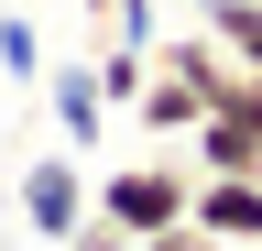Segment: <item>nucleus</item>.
Listing matches in <instances>:
<instances>
[{
	"label": "nucleus",
	"mask_w": 262,
	"mask_h": 251,
	"mask_svg": "<svg viewBox=\"0 0 262 251\" xmlns=\"http://www.w3.org/2000/svg\"><path fill=\"white\" fill-rule=\"evenodd\" d=\"M186 208H196V164H186V142H153L142 164H98V218H110L120 240L175 230Z\"/></svg>",
	"instance_id": "f257e3e1"
},
{
	"label": "nucleus",
	"mask_w": 262,
	"mask_h": 251,
	"mask_svg": "<svg viewBox=\"0 0 262 251\" xmlns=\"http://www.w3.org/2000/svg\"><path fill=\"white\" fill-rule=\"evenodd\" d=\"M22 218H33V240H77L88 230V218H98V175H88V153H33V164H22Z\"/></svg>",
	"instance_id": "f03ea898"
},
{
	"label": "nucleus",
	"mask_w": 262,
	"mask_h": 251,
	"mask_svg": "<svg viewBox=\"0 0 262 251\" xmlns=\"http://www.w3.org/2000/svg\"><path fill=\"white\" fill-rule=\"evenodd\" d=\"M44 109H55V142L98 164V142H110V87H98V55H66V66H44Z\"/></svg>",
	"instance_id": "7ed1b4c3"
},
{
	"label": "nucleus",
	"mask_w": 262,
	"mask_h": 251,
	"mask_svg": "<svg viewBox=\"0 0 262 251\" xmlns=\"http://www.w3.org/2000/svg\"><path fill=\"white\" fill-rule=\"evenodd\" d=\"M196 230H208L219 251H251L262 240V175H196Z\"/></svg>",
	"instance_id": "20e7f679"
},
{
	"label": "nucleus",
	"mask_w": 262,
	"mask_h": 251,
	"mask_svg": "<svg viewBox=\"0 0 262 251\" xmlns=\"http://www.w3.org/2000/svg\"><path fill=\"white\" fill-rule=\"evenodd\" d=\"M186 164H196V175H262V131L229 120V109H208V120L186 131Z\"/></svg>",
	"instance_id": "39448f33"
},
{
	"label": "nucleus",
	"mask_w": 262,
	"mask_h": 251,
	"mask_svg": "<svg viewBox=\"0 0 262 251\" xmlns=\"http://www.w3.org/2000/svg\"><path fill=\"white\" fill-rule=\"evenodd\" d=\"M131 120H142L153 142H186L196 120H208V99H196V77H175V66H153V87L131 99Z\"/></svg>",
	"instance_id": "423d86ee"
},
{
	"label": "nucleus",
	"mask_w": 262,
	"mask_h": 251,
	"mask_svg": "<svg viewBox=\"0 0 262 251\" xmlns=\"http://www.w3.org/2000/svg\"><path fill=\"white\" fill-rule=\"evenodd\" d=\"M44 33H33V11H0V77H22V87H44Z\"/></svg>",
	"instance_id": "0eeeda50"
},
{
	"label": "nucleus",
	"mask_w": 262,
	"mask_h": 251,
	"mask_svg": "<svg viewBox=\"0 0 262 251\" xmlns=\"http://www.w3.org/2000/svg\"><path fill=\"white\" fill-rule=\"evenodd\" d=\"M131 251H219V240L196 230V218H175V230H153V240H131Z\"/></svg>",
	"instance_id": "6e6552de"
},
{
	"label": "nucleus",
	"mask_w": 262,
	"mask_h": 251,
	"mask_svg": "<svg viewBox=\"0 0 262 251\" xmlns=\"http://www.w3.org/2000/svg\"><path fill=\"white\" fill-rule=\"evenodd\" d=\"M66 251H131V240L110 230V218H88V230H77V240H66Z\"/></svg>",
	"instance_id": "1a4fd4ad"
}]
</instances>
